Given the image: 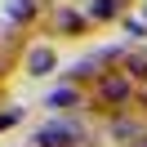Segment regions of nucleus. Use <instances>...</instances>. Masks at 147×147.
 <instances>
[{"label":"nucleus","mask_w":147,"mask_h":147,"mask_svg":"<svg viewBox=\"0 0 147 147\" xmlns=\"http://www.w3.org/2000/svg\"><path fill=\"white\" fill-rule=\"evenodd\" d=\"M36 147H80V129L67 125V120H49L36 134Z\"/></svg>","instance_id":"obj_1"},{"label":"nucleus","mask_w":147,"mask_h":147,"mask_svg":"<svg viewBox=\"0 0 147 147\" xmlns=\"http://www.w3.org/2000/svg\"><path fill=\"white\" fill-rule=\"evenodd\" d=\"M54 63H58V54H54L49 45H36V49L27 54V71H31V76H49Z\"/></svg>","instance_id":"obj_2"},{"label":"nucleus","mask_w":147,"mask_h":147,"mask_svg":"<svg viewBox=\"0 0 147 147\" xmlns=\"http://www.w3.org/2000/svg\"><path fill=\"white\" fill-rule=\"evenodd\" d=\"M98 98L102 102H125L129 98V71L125 76H107V80L98 85Z\"/></svg>","instance_id":"obj_3"},{"label":"nucleus","mask_w":147,"mask_h":147,"mask_svg":"<svg viewBox=\"0 0 147 147\" xmlns=\"http://www.w3.org/2000/svg\"><path fill=\"white\" fill-rule=\"evenodd\" d=\"M85 13H89V22H107V18H116V13H120V0H89Z\"/></svg>","instance_id":"obj_4"},{"label":"nucleus","mask_w":147,"mask_h":147,"mask_svg":"<svg viewBox=\"0 0 147 147\" xmlns=\"http://www.w3.org/2000/svg\"><path fill=\"white\" fill-rule=\"evenodd\" d=\"M71 102H76V89H71V85H58V89L54 94H49V98H45V107H71Z\"/></svg>","instance_id":"obj_5"},{"label":"nucleus","mask_w":147,"mask_h":147,"mask_svg":"<svg viewBox=\"0 0 147 147\" xmlns=\"http://www.w3.org/2000/svg\"><path fill=\"white\" fill-rule=\"evenodd\" d=\"M31 9H36L31 0H9V22H18V18H27Z\"/></svg>","instance_id":"obj_6"},{"label":"nucleus","mask_w":147,"mask_h":147,"mask_svg":"<svg viewBox=\"0 0 147 147\" xmlns=\"http://www.w3.org/2000/svg\"><path fill=\"white\" fill-rule=\"evenodd\" d=\"M58 27H67V31H80V18H76V13H58Z\"/></svg>","instance_id":"obj_7"},{"label":"nucleus","mask_w":147,"mask_h":147,"mask_svg":"<svg viewBox=\"0 0 147 147\" xmlns=\"http://www.w3.org/2000/svg\"><path fill=\"white\" fill-rule=\"evenodd\" d=\"M18 116H22V107H9V111H0V129H5V125H13Z\"/></svg>","instance_id":"obj_8"}]
</instances>
